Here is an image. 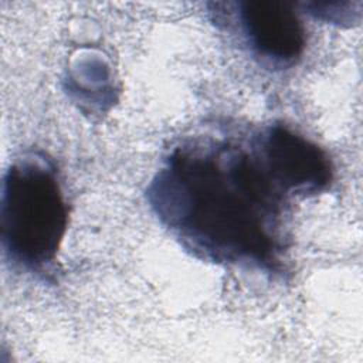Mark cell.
I'll list each match as a JSON object with an SVG mask.
<instances>
[{
    "mask_svg": "<svg viewBox=\"0 0 363 363\" xmlns=\"http://www.w3.org/2000/svg\"><path fill=\"white\" fill-rule=\"evenodd\" d=\"M149 201L182 244L200 258L275 269L284 251L286 194L257 149L194 139L173 149Z\"/></svg>",
    "mask_w": 363,
    "mask_h": 363,
    "instance_id": "obj_1",
    "label": "cell"
},
{
    "mask_svg": "<svg viewBox=\"0 0 363 363\" xmlns=\"http://www.w3.org/2000/svg\"><path fill=\"white\" fill-rule=\"evenodd\" d=\"M68 227V207L55 169L35 155L14 162L1 190V244L28 269L51 264Z\"/></svg>",
    "mask_w": 363,
    "mask_h": 363,
    "instance_id": "obj_2",
    "label": "cell"
},
{
    "mask_svg": "<svg viewBox=\"0 0 363 363\" xmlns=\"http://www.w3.org/2000/svg\"><path fill=\"white\" fill-rule=\"evenodd\" d=\"M267 172L285 194H315L332 180L326 153L294 130L274 125L254 140Z\"/></svg>",
    "mask_w": 363,
    "mask_h": 363,
    "instance_id": "obj_3",
    "label": "cell"
},
{
    "mask_svg": "<svg viewBox=\"0 0 363 363\" xmlns=\"http://www.w3.org/2000/svg\"><path fill=\"white\" fill-rule=\"evenodd\" d=\"M238 6L244 35L258 57L272 65L285 67L302 55L306 34L289 3L251 0Z\"/></svg>",
    "mask_w": 363,
    "mask_h": 363,
    "instance_id": "obj_4",
    "label": "cell"
}]
</instances>
